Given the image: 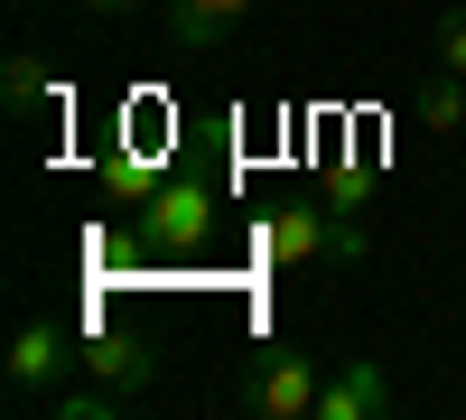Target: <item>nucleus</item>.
Here are the masks:
<instances>
[{
  "mask_svg": "<svg viewBox=\"0 0 466 420\" xmlns=\"http://www.w3.org/2000/svg\"><path fill=\"white\" fill-rule=\"evenodd\" d=\"M261 252L270 261H364V224L336 206H280V215H261Z\"/></svg>",
  "mask_w": 466,
  "mask_h": 420,
  "instance_id": "obj_1",
  "label": "nucleus"
},
{
  "mask_svg": "<svg viewBox=\"0 0 466 420\" xmlns=\"http://www.w3.org/2000/svg\"><path fill=\"white\" fill-rule=\"evenodd\" d=\"M215 224H224L215 178H159V197L140 206V234L159 243V252H197V243H215Z\"/></svg>",
  "mask_w": 466,
  "mask_h": 420,
  "instance_id": "obj_2",
  "label": "nucleus"
},
{
  "mask_svg": "<svg viewBox=\"0 0 466 420\" xmlns=\"http://www.w3.org/2000/svg\"><path fill=\"white\" fill-rule=\"evenodd\" d=\"M66 364H75V336L56 318H19V336H10V402H56Z\"/></svg>",
  "mask_w": 466,
  "mask_h": 420,
  "instance_id": "obj_3",
  "label": "nucleus"
},
{
  "mask_svg": "<svg viewBox=\"0 0 466 420\" xmlns=\"http://www.w3.org/2000/svg\"><path fill=\"white\" fill-rule=\"evenodd\" d=\"M318 355H261L252 364V384H243V402L252 411H270V420H318Z\"/></svg>",
  "mask_w": 466,
  "mask_h": 420,
  "instance_id": "obj_4",
  "label": "nucleus"
},
{
  "mask_svg": "<svg viewBox=\"0 0 466 420\" xmlns=\"http://www.w3.org/2000/svg\"><path fill=\"white\" fill-rule=\"evenodd\" d=\"M382 411H392V384H382V364H364V355L318 384V420H382Z\"/></svg>",
  "mask_w": 466,
  "mask_h": 420,
  "instance_id": "obj_5",
  "label": "nucleus"
},
{
  "mask_svg": "<svg viewBox=\"0 0 466 420\" xmlns=\"http://www.w3.org/2000/svg\"><path fill=\"white\" fill-rule=\"evenodd\" d=\"M252 0H168V47L177 56H197V47H215V37L243 19Z\"/></svg>",
  "mask_w": 466,
  "mask_h": 420,
  "instance_id": "obj_6",
  "label": "nucleus"
},
{
  "mask_svg": "<svg viewBox=\"0 0 466 420\" xmlns=\"http://www.w3.org/2000/svg\"><path fill=\"white\" fill-rule=\"evenodd\" d=\"M410 112H420V131H466V75H430V85L410 94Z\"/></svg>",
  "mask_w": 466,
  "mask_h": 420,
  "instance_id": "obj_7",
  "label": "nucleus"
},
{
  "mask_svg": "<svg viewBox=\"0 0 466 420\" xmlns=\"http://www.w3.org/2000/svg\"><path fill=\"white\" fill-rule=\"evenodd\" d=\"M103 197L112 206H149V197H159V169L131 159V149H112V159H103Z\"/></svg>",
  "mask_w": 466,
  "mask_h": 420,
  "instance_id": "obj_8",
  "label": "nucleus"
},
{
  "mask_svg": "<svg viewBox=\"0 0 466 420\" xmlns=\"http://www.w3.org/2000/svg\"><path fill=\"white\" fill-rule=\"evenodd\" d=\"M122 402H131V384H103V374H94L85 393H56V420H112Z\"/></svg>",
  "mask_w": 466,
  "mask_h": 420,
  "instance_id": "obj_9",
  "label": "nucleus"
},
{
  "mask_svg": "<svg viewBox=\"0 0 466 420\" xmlns=\"http://www.w3.org/2000/svg\"><path fill=\"white\" fill-rule=\"evenodd\" d=\"M85 364H94V374H103V384H131V393H140V384H149V355H140V346H122V336H103V346H94V355H85Z\"/></svg>",
  "mask_w": 466,
  "mask_h": 420,
  "instance_id": "obj_10",
  "label": "nucleus"
},
{
  "mask_svg": "<svg viewBox=\"0 0 466 420\" xmlns=\"http://www.w3.org/2000/svg\"><path fill=\"white\" fill-rule=\"evenodd\" d=\"M37 94H47V66H37V56H10V75H0V103H10V112H28Z\"/></svg>",
  "mask_w": 466,
  "mask_h": 420,
  "instance_id": "obj_11",
  "label": "nucleus"
},
{
  "mask_svg": "<svg viewBox=\"0 0 466 420\" xmlns=\"http://www.w3.org/2000/svg\"><path fill=\"white\" fill-rule=\"evenodd\" d=\"M439 66H448V75H466V10H448V19H439Z\"/></svg>",
  "mask_w": 466,
  "mask_h": 420,
  "instance_id": "obj_12",
  "label": "nucleus"
},
{
  "mask_svg": "<svg viewBox=\"0 0 466 420\" xmlns=\"http://www.w3.org/2000/svg\"><path fill=\"white\" fill-rule=\"evenodd\" d=\"M85 10H94V19H122V10H140V0H85Z\"/></svg>",
  "mask_w": 466,
  "mask_h": 420,
  "instance_id": "obj_13",
  "label": "nucleus"
}]
</instances>
